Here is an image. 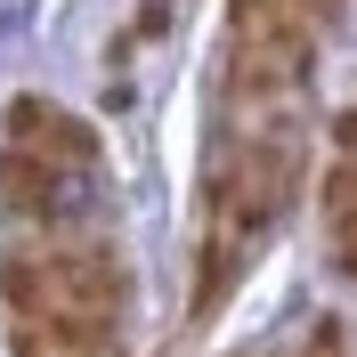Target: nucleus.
I'll use <instances>...</instances> for the list:
<instances>
[{
  "label": "nucleus",
  "instance_id": "obj_1",
  "mask_svg": "<svg viewBox=\"0 0 357 357\" xmlns=\"http://www.w3.org/2000/svg\"><path fill=\"white\" fill-rule=\"evenodd\" d=\"M8 146L49 155V162H66V171H98V138H89V122L66 114V106H49V98H17V106H8Z\"/></svg>",
  "mask_w": 357,
  "mask_h": 357
},
{
  "label": "nucleus",
  "instance_id": "obj_2",
  "mask_svg": "<svg viewBox=\"0 0 357 357\" xmlns=\"http://www.w3.org/2000/svg\"><path fill=\"white\" fill-rule=\"evenodd\" d=\"M325 220L341 244H357V155H341V171L325 178Z\"/></svg>",
  "mask_w": 357,
  "mask_h": 357
},
{
  "label": "nucleus",
  "instance_id": "obj_3",
  "mask_svg": "<svg viewBox=\"0 0 357 357\" xmlns=\"http://www.w3.org/2000/svg\"><path fill=\"white\" fill-rule=\"evenodd\" d=\"M301 357H349V333H341L333 317H317V325H309V349H301Z\"/></svg>",
  "mask_w": 357,
  "mask_h": 357
},
{
  "label": "nucleus",
  "instance_id": "obj_4",
  "mask_svg": "<svg viewBox=\"0 0 357 357\" xmlns=\"http://www.w3.org/2000/svg\"><path fill=\"white\" fill-rule=\"evenodd\" d=\"M333 138H341V155H357V106L341 114V130H333Z\"/></svg>",
  "mask_w": 357,
  "mask_h": 357
}]
</instances>
